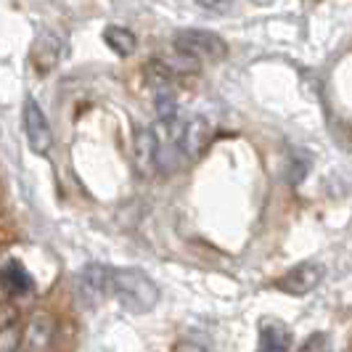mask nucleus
I'll return each instance as SVG.
<instances>
[{"label":"nucleus","mask_w":352,"mask_h":352,"mask_svg":"<svg viewBox=\"0 0 352 352\" xmlns=\"http://www.w3.org/2000/svg\"><path fill=\"white\" fill-rule=\"evenodd\" d=\"M80 286L88 300H114L130 313H148L159 305V286L135 267H109L88 265L80 276Z\"/></svg>","instance_id":"f257e3e1"},{"label":"nucleus","mask_w":352,"mask_h":352,"mask_svg":"<svg viewBox=\"0 0 352 352\" xmlns=\"http://www.w3.org/2000/svg\"><path fill=\"white\" fill-rule=\"evenodd\" d=\"M175 51L191 61H223L228 56V43L210 30H180L175 35Z\"/></svg>","instance_id":"f03ea898"},{"label":"nucleus","mask_w":352,"mask_h":352,"mask_svg":"<svg viewBox=\"0 0 352 352\" xmlns=\"http://www.w3.org/2000/svg\"><path fill=\"white\" fill-rule=\"evenodd\" d=\"M24 133H27L30 148L35 154H40V157H45L53 148V130L51 124H48L45 111L40 109V104H37L35 98H27L24 101Z\"/></svg>","instance_id":"7ed1b4c3"},{"label":"nucleus","mask_w":352,"mask_h":352,"mask_svg":"<svg viewBox=\"0 0 352 352\" xmlns=\"http://www.w3.org/2000/svg\"><path fill=\"white\" fill-rule=\"evenodd\" d=\"M53 336H56V318L45 310H37L21 329V352H48Z\"/></svg>","instance_id":"20e7f679"},{"label":"nucleus","mask_w":352,"mask_h":352,"mask_svg":"<svg viewBox=\"0 0 352 352\" xmlns=\"http://www.w3.org/2000/svg\"><path fill=\"white\" fill-rule=\"evenodd\" d=\"M323 278V267L318 263H302L297 265L292 273H286L281 281H278V289L281 292H289V294H307L313 292L318 283Z\"/></svg>","instance_id":"39448f33"},{"label":"nucleus","mask_w":352,"mask_h":352,"mask_svg":"<svg viewBox=\"0 0 352 352\" xmlns=\"http://www.w3.org/2000/svg\"><path fill=\"white\" fill-rule=\"evenodd\" d=\"M135 167L143 177L154 175L159 167V138L151 127H141L135 133Z\"/></svg>","instance_id":"423d86ee"},{"label":"nucleus","mask_w":352,"mask_h":352,"mask_svg":"<svg viewBox=\"0 0 352 352\" xmlns=\"http://www.w3.org/2000/svg\"><path fill=\"white\" fill-rule=\"evenodd\" d=\"M210 135H212V127L204 117L188 120V122L183 124V135H180V151H183V157L188 159L201 157V151L210 143Z\"/></svg>","instance_id":"0eeeda50"},{"label":"nucleus","mask_w":352,"mask_h":352,"mask_svg":"<svg viewBox=\"0 0 352 352\" xmlns=\"http://www.w3.org/2000/svg\"><path fill=\"white\" fill-rule=\"evenodd\" d=\"M0 286L8 297H21L32 292V276L19 260H6L0 265Z\"/></svg>","instance_id":"6e6552de"},{"label":"nucleus","mask_w":352,"mask_h":352,"mask_svg":"<svg viewBox=\"0 0 352 352\" xmlns=\"http://www.w3.org/2000/svg\"><path fill=\"white\" fill-rule=\"evenodd\" d=\"M61 58V40L53 35V32H43L35 40V48H32V64L40 74L51 72Z\"/></svg>","instance_id":"1a4fd4ad"},{"label":"nucleus","mask_w":352,"mask_h":352,"mask_svg":"<svg viewBox=\"0 0 352 352\" xmlns=\"http://www.w3.org/2000/svg\"><path fill=\"white\" fill-rule=\"evenodd\" d=\"M104 43L117 56H133L135 48H138V37L133 35L127 27H117V24H111V27L104 30Z\"/></svg>","instance_id":"9d476101"},{"label":"nucleus","mask_w":352,"mask_h":352,"mask_svg":"<svg viewBox=\"0 0 352 352\" xmlns=\"http://www.w3.org/2000/svg\"><path fill=\"white\" fill-rule=\"evenodd\" d=\"M292 347V334L278 320L263 323V352H286Z\"/></svg>","instance_id":"9b49d317"},{"label":"nucleus","mask_w":352,"mask_h":352,"mask_svg":"<svg viewBox=\"0 0 352 352\" xmlns=\"http://www.w3.org/2000/svg\"><path fill=\"white\" fill-rule=\"evenodd\" d=\"M0 352H21V329L16 326H8V329H0Z\"/></svg>","instance_id":"f8f14e48"},{"label":"nucleus","mask_w":352,"mask_h":352,"mask_svg":"<svg viewBox=\"0 0 352 352\" xmlns=\"http://www.w3.org/2000/svg\"><path fill=\"white\" fill-rule=\"evenodd\" d=\"M16 323H19V305L14 300H3L0 302V329L16 326Z\"/></svg>","instance_id":"ddd939ff"},{"label":"nucleus","mask_w":352,"mask_h":352,"mask_svg":"<svg viewBox=\"0 0 352 352\" xmlns=\"http://www.w3.org/2000/svg\"><path fill=\"white\" fill-rule=\"evenodd\" d=\"M300 352H331L329 350V336H323V334L313 336V339H310Z\"/></svg>","instance_id":"4468645a"},{"label":"nucleus","mask_w":352,"mask_h":352,"mask_svg":"<svg viewBox=\"0 0 352 352\" xmlns=\"http://www.w3.org/2000/svg\"><path fill=\"white\" fill-rule=\"evenodd\" d=\"M199 6H204V8H214V11H223L226 8V0H196Z\"/></svg>","instance_id":"2eb2a0df"}]
</instances>
